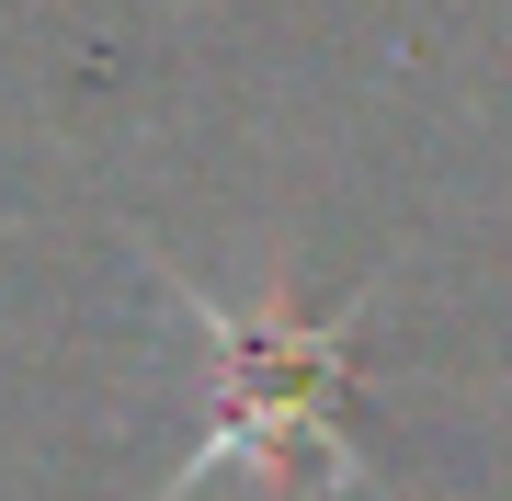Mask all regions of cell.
Listing matches in <instances>:
<instances>
[{"mask_svg": "<svg viewBox=\"0 0 512 501\" xmlns=\"http://www.w3.org/2000/svg\"><path fill=\"white\" fill-rule=\"evenodd\" d=\"M205 342H217V445H205L171 490H205L228 456H251V479H353L342 445V319H285V308H217L194 297Z\"/></svg>", "mask_w": 512, "mask_h": 501, "instance_id": "cell-1", "label": "cell"}]
</instances>
